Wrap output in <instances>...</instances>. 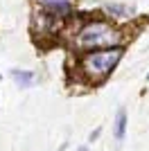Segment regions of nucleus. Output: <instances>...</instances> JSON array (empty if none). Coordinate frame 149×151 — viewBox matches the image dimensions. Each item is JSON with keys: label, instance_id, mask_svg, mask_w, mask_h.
I'll list each match as a JSON object with an SVG mask.
<instances>
[{"label": "nucleus", "instance_id": "nucleus-7", "mask_svg": "<svg viewBox=\"0 0 149 151\" xmlns=\"http://www.w3.org/2000/svg\"><path fill=\"white\" fill-rule=\"evenodd\" d=\"M77 151H88V149H86V147H79V149H77Z\"/></svg>", "mask_w": 149, "mask_h": 151}, {"label": "nucleus", "instance_id": "nucleus-4", "mask_svg": "<svg viewBox=\"0 0 149 151\" xmlns=\"http://www.w3.org/2000/svg\"><path fill=\"white\" fill-rule=\"evenodd\" d=\"M12 79L18 83L20 88H27V86L34 81V75H32V72H23V70H12Z\"/></svg>", "mask_w": 149, "mask_h": 151}, {"label": "nucleus", "instance_id": "nucleus-1", "mask_svg": "<svg viewBox=\"0 0 149 151\" xmlns=\"http://www.w3.org/2000/svg\"><path fill=\"white\" fill-rule=\"evenodd\" d=\"M120 32L113 29L111 25H106L102 20L88 23L79 29L77 34V47L79 50H93V47H115L120 43Z\"/></svg>", "mask_w": 149, "mask_h": 151}, {"label": "nucleus", "instance_id": "nucleus-3", "mask_svg": "<svg viewBox=\"0 0 149 151\" xmlns=\"http://www.w3.org/2000/svg\"><path fill=\"white\" fill-rule=\"evenodd\" d=\"M41 2L48 7L50 12H54V14H68L70 12L68 0H41Z\"/></svg>", "mask_w": 149, "mask_h": 151}, {"label": "nucleus", "instance_id": "nucleus-2", "mask_svg": "<svg viewBox=\"0 0 149 151\" xmlns=\"http://www.w3.org/2000/svg\"><path fill=\"white\" fill-rule=\"evenodd\" d=\"M122 54H124L122 47H111V50H104V52H88L81 59V72L90 81H99L108 72H113V68L120 63Z\"/></svg>", "mask_w": 149, "mask_h": 151}, {"label": "nucleus", "instance_id": "nucleus-5", "mask_svg": "<svg viewBox=\"0 0 149 151\" xmlns=\"http://www.w3.org/2000/svg\"><path fill=\"white\" fill-rule=\"evenodd\" d=\"M124 131H127V113H124V108H120L118 117H115V138L122 140L124 138Z\"/></svg>", "mask_w": 149, "mask_h": 151}, {"label": "nucleus", "instance_id": "nucleus-6", "mask_svg": "<svg viewBox=\"0 0 149 151\" xmlns=\"http://www.w3.org/2000/svg\"><path fill=\"white\" fill-rule=\"evenodd\" d=\"M106 12L113 14V16H127V14H129V9H127V7H122V5H106Z\"/></svg>", "mask_w": 149, "mask_h": 151}, {"label": "nucleus", "instance_id": "nucleus-8", "mask_svg": "<svg viewBox=\"0 0 149 151\" xmlns=\"http://www.w3.org/2000/svg\"><path fill=\"white\" fill-rule=\"evenodd\" d=\"M61 151H66V145H63V147H61Z\"/></svg>", "mask_w": 149, "mask_h": 151}]
</instances>
